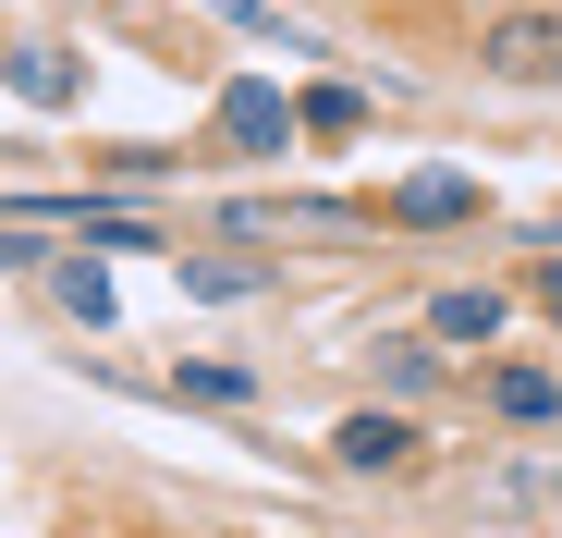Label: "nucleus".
<instances>
[{
  "label": "nucleus",
  "mask_w": 562,
  "mask_h": 538,
  "mask_svg": "<svg viewBox=\"0 0 562 538\" xmlns=\"http://www.w3.org/2000/svg\"><path fill=\"white\" fill-rule=\"evenodd\" d=\"M380 380H392V392H428V380H440V343H392Z\"/></svg>",
  "instance_id": "ddd939ff"
},
{
  "label": "nucleus",
  "mask_w": 562,
  "mask_h": 538,
  "mask_svg": "<svg viewBox=\"0 0 562 538\" xmlns=\"http://www.w3.org/2000/svg\"><path fill=\"white\" fill-rule=\"evenodd\" d=\"M538 306H550V318H562V257H550V269H538Z\"/></svg>",
  "instance_id": "f3484780"
},
{
  "label": "nucleus",
  "mask_w": 562,
  "mask_h": 538,
  "mask_svg": "<svg viewBox=\"0 0 562 538\" xmlns=\"http://www.w3.org/2000/svg\"><path fill=\"white\" fill-rule=\"evenodd\" d=\"M221 147H233V159H281V147H294V99L257 86V74H233V86H221Z\"/></svg>",
  "instance_id": "f03ea898"
},
{
  "label": "nucleus",
  "mask_w": 562,
  "mask_h": 538,
  "mask_svg": "<svg viewBox=\"0 0 562 538\" xmlns=\"http://www.w3.org/2000/svg\"><path fill=\"white\" fill-rule=\"evenodd\" d=\"M490 404H502L514 428H550V416H562V380H550V368H502V380H490Z\"/></svg>",
  "instance_id": "1a4fd4ad"
},
{
  "label": "nucleus",
  "mask_w": 562,
  "mask_h": 538,
  "mask_svg": "<svg viewBox=\"0 0 562 538\" xmlns=\"http://www.w3.org/2000/svg\"><path fill=\"white\" fill-rule=\"evenodd\" d=\"M294 135H367V86H306V99H294Z\"/></svg>",
  "instance_id": "9d476101"
},
{
  "label": "nucleus",
  "mask_w": 562,
  "mask_h": 538,
  "mask_svg": "<svg viewBox=\"0 0 562 538\" xmlns=\"http://www.w3.org/2000/svg\"><path fill=\"white\" fill-rule=\"evenodd\" d=\"M428 330H440V343H490V330H502V294L464 282V294H440V306H428Z\"/></svg>",
  "instance_id": "9b49d317"
},
{
  "label": "nucleus",
  "mask_w": 562,
  "mask_h": 538,
  "mask_svg": "<svg viewBox=\"0 0 562 538\" xmlns=\"http://www.w3.org/2000/svg\"><path fill=\"white\" fill-rule=\"evenodd\" d=\"M171 392H183V404H245V368H183Z\"/></svg>",
  "instance_id": "2eb2a0df"
},
{
  "label": "nucleus",
  "mask_w": 562,
  "mask_h": 538,
  "mask_svg": "<svg viewBox=\"0 0 562 538\" xmlns=\"http://www.w3.org/2000/svg\"><path fill=\"white\" fill-rule=\"evenodd\" d=\"M49 294H61L74 330H111V269L99 257H49Z\"/></svg>",
  "instance_id": "0eeeda50"
},
{
  "label": "nucleus",
  "mask_w": 562,
  "mask_h": 538,
  "mask_svg": "<svg viewBox=\"0 0 562 538\" xmlns=\"http://www.w3.org/2000/svg\"><path fill=\"white\" fill-rule=\"evenodd\" d=\"M330 466H342V478H404V466H416V416L355 404V416L330 428Z\"/></svg>",
  "instance_id": "f257e3e1"
},
{
  "label": "nucleus",
  "mask_w": 562,
  "mask_h": 538,
  "mask_svg": "<svg viewBox=\"0 0 562 538\" xmlns=\"http://www.w3.org/2000/svg\"><path fill=\"white\" fill-rule=\"evenodd\" d=\"M111 171H123V184H171L183 147H111Z\"/></svg>",
  "instance_id": "4468645a"
},
{
  "label": "nucleus",
  "mask_w": 562,
  "mask_h": 538,
  "mask_svg": "<svg viewBox=\"0 0 562 538\" xmlns=\"http://www.w3.org/2000/svg\"><path fill=\"white\" fill-rule=\"evenodd\" d=\"M477 61H490L502 86H550V74H562V25H550V13H514V25L477 37Z\"/></svg>",
  "instance_id": "7ed1b4c3"
},
{
  "label": "nucleus",
  "mask_w": 562,
  "mask_h": 538,
  "mask_svg": "<svg viewBox=\"0 0 562 538\" xmlns=\"http://www.w3.org/2000/svg\"><path fill=\"white\" fill-rule=\"evenodd\" d=\"M171 257H183V245H171ZM257 282H269L257 257H183V294H196V306H245Z\"/></svg>",
  "instance_id": "6e6552de"
},
{
  "label": "nucleus",
  "mask_w": 562,
  "mask_h": 538,
  "mask_svg": "<svg viewBox=\"0 0 562 538\" xmlns=\"http://www.w3.org/2000/svg\"><path fill=\"white\" fill-rule=\"evenodd\" d=\"M0 269H37V245H25V221H0Z\"/></svg>",
  "instance_id": "dca6fc26"
},
{
  "label": "nucleus",
  "mask_w": 562,
  "mask_h": 538,
  "mask_svg": "<svg viewBox=\"0 0 562 538\" xmlns=\"http://www.w3.org/2000/svg\"><path fill=\"white\" fill-rule=\"evenodd\" d=\"M538 245H562V221H538Z\"/></svg>",
  "instance_id": "a211bd4d"
},
{
  "label": "nucleus",
  "mask_w": 562,
  "mask_h": 538,
  "mask_svg": "<svg viewBox=\"0 0 562 538\" xmlns=\"http://www.w3.org/2000/svg\"><path fill=\"white\" fill-rule=\"evenodd\" d=\"M0 86H13L25 111H74V99H86V61H74V49H49V37H25L13 61H0Z\"/></svg>",
  "instance_id": "20e7f679"
},
{
  "label": "nucleus",
  "mask_w": 562,
  "mask_h": 538,
  "mask_svg": "<svg viewBox=\"0 0 562 538\" xmlns=\"http://www.w3.org/2000/svg\"><path fill=\"white\" fill-rule=\"evenodd\" d=\"M196 13H221V25H245V37H281V49H306L294 25H281V13H269V0H196Z\"/></svg>",
  "instance_id": "f8f14e48"
},
{
  "label": "nucleus",
  "mask_w": 562,
  "mask_h": 538,
  "mask_svg": "<svg viewBox=\"0 0 562 538\" xmlns=\"http://www.w3.org/2000/svg\"><path fill=\"white\" fill-rule=\"evenodd\" d=\"M392 221L404 233H452V221H477V184H464V171H416V184L392 197Z\"/></svg>",
  "instance_id": "423d86ee"
},
{
  "label": "nucleus",
  "mask_w": 562,
  "mask_h": 538,
  "mask_svg": "<svg viewBox=\"0 0 562 538\" xmlns=\"http://www.w3.org/2000/svg\"><path fill=\"white\" fill-rule=\"evenodd\" d=\"M367 221H380V209H342V197H281V209H233V233H367Z\"/></svg>",
  "instance_id": "39448f33"
}]
</instances>
